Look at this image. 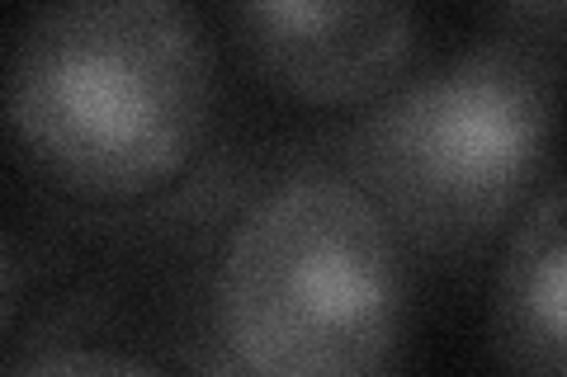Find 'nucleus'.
Returning <instances> with one entry per match:
<instances>
[{
    "mask_svg": "<svg viewBox=\"0 0 567 377\" xmlns=\"http://www.w3.org/2000/svg\"><path fill=\"white\" fill-rule=\"evenodd\" d=\"M6 377H181V373L118 345H43L29 349Z\"/></svg>",
    "mask_w": 567,
    "mask_h": 377,
    "instance_id": "nucleus-6",
    "label": "nucleus"
},
{
    "mask_svg": "<svg viewBox=\"0 0 567 377\" xmlns=\"http://www.w3.org/2000/svg\"><path fill=\"white\" fill-rule=\"evenodd\" d=\"M20 289H24L20 250H14V237H10V227L0 222V331L10 326L14 307H20Z\"/></svg>",
    "mask_w": 567,
    "mask_h": 377,
    "instance_id": "nucleus-7",
    "label": "nucleus"
},
{
    "mask_svg": "<svg viewBox=\"0 0 567 377\" xmlns=\"http://www.w3.org/2000/svg\"><path fill=\"white\" fill-rule=\"evenodd\" d=\"M558 71V43L492 33L416 66L317 147L406 255H473L554 175Z\"/></svg>",
    "mask_w": 567,
    "mask_h": 377,
    "instance_id": "nucleus-3",
    "label": "nucleus"
},
{
    "mask_svg": "<svg viewBox=\"0 0 567 377\" xmlns=\"http://www.w3.org/2000/svg\"><path fill=\"white\" fill-rule=\"evenodd\" d=\"M563 175L554 170L525 203L496 264L492 289V354L506 377H567L563 339Z\"/></svg>",
    "mask_w": 567,
    "mask_h": 377,
    "instance_id": "nucleus-5",
    "label": "nucleus"
},
{
    "mask_svg": "<svg viewBox=\"0 0 567 377\" xmlns=\"http://www.w3.org/2000/svg\"><path fill=\"white\" fill-rule=\"evenodd\" d=\"M233 43L265 85L298 104H374L421 62L425 24L393 0H251L227 10Z\"/></svg>",
    "mask_w": 567,
    "mask_h": 377,
    "instance_id": "nucleus-4",
    "label": "nucleus"
},
{
    "mask_svg": "<svg viewBox=\"0 0 567 377\" xmlns=\"http://www.w3.org/2000/svg\"><path fill=\"white\" fill-rule=\"evenodd\" d=\"M213 114L218 48L181 0H62L14 39L10 137L76 203H147L189 170Z\"/></svg>",
    "mask_w": 567,
    "mask_h": 377,
    "instance_id": "nucleus-2",
    "label": "nucleus"
},
{
    "mask_svg": "<svg viewBox=\"0 0 567 377\" xmlns=\"http://www.w3.org/2000/svg\"><path fill=\"white\" fill-rule=\"evenodd\" d=\"M412 255L322 151L260 179L223 227L204 321L175 354L194 377H398Z\"/></svg>",
    "mask_w": 567,
    "mask_h": 377,
    "instance_id": "nucleus-1",
    "label": "nucleus"
}]
</instances>
